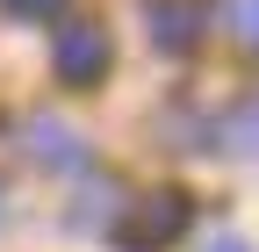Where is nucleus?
I'll return each mask as SVG.
<instances>
[{"label": "nucleus", "mask_w": 259, "mask_h": 252, "mask_svg": "<svg viewBox=\"0 0 259 252\" xmlns=\"http://www.w3.org/2000/svg\"><path fill=\"white\" fill-rule=\"evenodd\" d=\"M223 29L238 51H252V0H223Z\"/></svg>", "instance_id": "obj_5"}, {"label": "nucleus", "mask_w": 259, "mask_h": 252, "mask_svg": "<svg viewBox=\"0 0 259 252\" xmlns=\"http://www.w3.org/2000/svg\"><path fill=\"white\" fill-rule=\"evenodd\" d=\"M29 159H44V166H79L87 151H79V137L65 130V122H36V130H29Z\"/></svg>", "instance_id": "obj_4"}, {"label": "nucleus", "mask_w": 259, "mask_h": 252, "mask_svg": "<svg viewBox=\"0 0 259 252\" xmlns=\"http://www.w3.org/2000/svg\"><path fill=\"white\" fill-rule=\"evenodd\" d=\"M108 58H115V51H108V29H101V22H65L58 44H51V79L72 87V94H87V87H101Z\"/></svg>", "instance_id": "obj_2"}, {"label": "nucleus", "mask_w": 259, "mask_h": 252, "mask_svg": "<svg viewBox=\"0 0 259 252\" xmlns=\"http://www.w3.org/2000/svg\"><path fill=\"white\" fill-rule=\"evenodd\" d=\"M231 151H238V159L252 151V101H238V108H231Z\"/></svg>", "instance_id": "obj_7"}, {"label": "nucleus", "mask_w": 259, "mask_h": 252, "mask_svg": "<svg viewBox=\"0 0 259 252\" xmlns=\"http://www.w3.org/2000/svg\"><path fill=\"white\" fill-rule=\"evenodd\" d=\"M187 224H194V195L187 187H151V195H130L115 209L108 238H115V252H166V245L187 238Z\"/></svg>", "instance_id": "obj_1"}, {"label": "nucleus", "mask_w": 259, "mask_h": 252, "mask_svg": "<svg viewBox=\"0 0 259 252\" xmlns=\"http://www.w3.org/2000/svg\"><path fill=\"white\" fill-rule=\"evenodd\" d=\"M15 22H51V15H65V0H0Z\"/></svg>", "instance_id": "obj_6"}, {"label": "nucleus", "mask_w": 259, "mask_h": 252, "mask_svg": "<svg viewBox=\"0 0 259 252\" xmlns=\"http://www.w3.org/2000/svg\"><path fill=\"white\" fill-rule=\"evenodd\" d=\"M144 29L166 58H187L209 36V0H144Z\"/></svg>", "instance_id": "obj_3"}, {"label": "nucleus", "mask_w": 259, "mask_h": 252, "mask_svg": "<svg viewBox=\"0 0 259 252\" xmlns=\"http://www.w3.org/2000/svg\"><path fill=\"white\" fill-rule=\"evenodd\" d=\"M209 252H245V238H216V245H209Z\"/></svg>", "instance_id": "obj_8"}]
</instances>
